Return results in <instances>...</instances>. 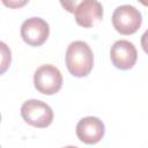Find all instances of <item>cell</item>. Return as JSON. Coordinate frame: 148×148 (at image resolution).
<instances>
[{"label":"cell","instance_id":"6da1fadb","mask_svg":"<svg viewBox=\"0 0 148 148\" xmlns=\"http://www.w3.org/2000/svg\"><path fill=\"white\" fill-rule=\"evenodd\" d=\"M66 66L69 73L76 77L87 76L94 66V54L90 46L83 40L72 42L66 51Z\"/></svg>","mask_w":148,"mask_h":148},{"label":"cell","instance_id":"7a4b0ae2","mask_svg":"<svg viewBox=\"0 0 148 148\" xmlns=\"http://www.w3.org/2000/svg\"><path fill=\"white\" fill-rule=\"evenodd\" d=\"M21 116L27 124L38 128L47 127L53 120L52 109L39 99L25 101L21 106Z\"/></svg>","mask_w":148,"mask_h":148},{"label":"cell","instance_id":"3957f363","mask_svg":"<svg viewBox=\"0 0 148 148\" xmlns=\"http://www.w3.org/2000/svg\"><path fill=\"white\" fill-rule=\"evenodd\" d=\"M142 23V15L132 5L118 6L112 14V24L121 35H131L138 31Z\"/></svg>","mask_w":148,"mask_h":148},{"label":"cell","instance_id":"277c9868","mask_svg":"<svg viewBox=\"0 0 148 148\" xmlns=\"http://www.w3.org/2000/svg\"><path fill=\"white\" fill-rule=\"evenodd\" d=\"M35 88L44 95H53L58 92L62 86V75L53 65H42L34 74Z\"/></svg>","mask_w":148,"mask_h":148},{"label":"cell","instance_id":"5b68a950","mask_svg":"<svg viewBox=\"0 0 148 148\" xmlns=\"http://www.w3.org/2000/svg\"><path fill=\"white\" fill-rule=\"evenodd\" d=\"M49 34V23L38 16L27 18L21 25V37L28 45L31 46H40L44 44Z\"/></svg>","mask_w":148,"mask_h":148},{"label":"cell","instance_id":"8992f818","mask_svg":"<svg viewBox=\"0 0 148 148\" xmlns=\"http://www.w3.org/2000/svg\"><path fill=\"white\" fill-rule=\"evenodd\" d=\"M110 59L114 67L126 71L135 65L138 59V51L132 42L120 39L114 42L111 46Z\"/></svg>","mask_w":148,"mask_h":148},{"label":"cell","instance_id":"52a82bcc","mask_svg":"<svg viewBox=\"0 0 148 148\" xmlns=\"http://www.w3.org/2000/svg\"><path fill=\"white\" fill-rule=\"evenodd\" d=\"M105 133V126L103 121L92 116H88L79 120L76 125V135L77 138L88 145L97 143L102 140Z\"/></svg>","mask_w":148,"mask_h":148},{"label":"cell","instance_id":"ba28073f","mask_svg":"<svg viewBox=\"0 0 148 148\" xmlns=\"http://www.w3.org/2000/svg\"><path fill=\"white\" fill-rule=\"evenodd\" d=\"M73 13L79 25L90 28L102 20L103 7L102 3L96 0H83L76 5Z\"/></svg>","mask_w":148,"mask_h":148},{"label":"cell","instance_id":"9c48e42d","mask_svg":"<svg viewBox=\"0 0 148 148\" xmlns=\"http://www.w3.org/2000/svg\"><path fill=\"white\" fill-rule=\"evenodd\" d=\"M1 52H2V62H1L2 68H1V72L3 73L7 69L8 65L10 64V50L7 47V45L3 42H1Z\"/></svg>","mask_w":148,"mask_h":148},{"label":"cell","instance_id":"30bf717a","mask_svg":"<svg viewBox=\"0 0 148 148\" xmlns=\"http://www.w3.org/2000/svg\"><path fill=\"white\" fill-rule=\"evenodd\" d=\"M141 46L143 49V51L148 54V29L143 32V35L141 36Z\"/></svg>","mask_w":148,"mask_h":148},{"label":"cell","instance_id":"8fae6325","mask_svg":"<svg viewBox=\"0 0 148 148\" xmlns=\"http://www.w3.org/2000/svg\"><path fill=\"white\" fill-rule=\"evenodd\" d=\"M64 148H77V147H75V146H66Z\"/></svg>","mask_w":148,"mask_h":148}]
</instances>
